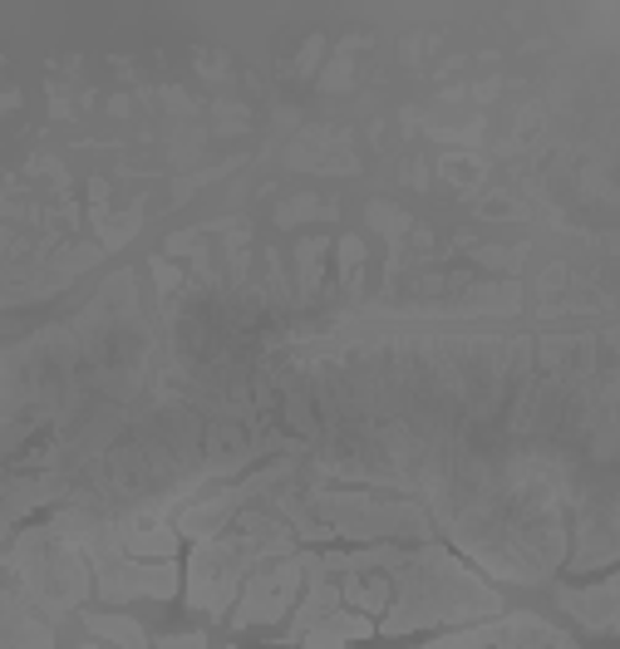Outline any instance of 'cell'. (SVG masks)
I'll list each match as a JSON object with an SVG mask.
<instances>
[{"label": "cell", "mask_w": 620, "mask_h": 649, "mask_svg": "<svg viewBox=\"0 0 620 649\" xmlns=\"http://www.w3.org/2000/svg\"><path fill=\"white\" fill-rule=\"evenodd\" d=\"M557 600L566 610H576V620L586 629H596V635H616V576H606L600 586H581V590L561 586Z\"/></svg>", "instance_id": "5b68a950"}, {"label": "cell", "mask_w": 620, "mask_h": 649, "mask_svg": "<svg viewBox=\"0 0 620 649\" xmlns=\"http://www.w3.org/2000/svg\"><path fill=\"white\" fill-rule=\"evenodd\" d=\"M153 271H157V285H163V291H167V285H177V271H173V266H163V261H157Z\"/></svg>", "instance_id": "5bb4252c"}, {"label": "cell", "mask_w": 620, "mask_h": 649, "mask_svg": "<svg viewBox=\"0 0 620 649\" xmlns=\"http://www.w3.org/2000/svg\"><path fill=\"white\" fill-rule=\"evenodd\" d=\"M163 649H207V639L202 635H173V639H163Z\"/></svg>", "instance_id": "4fadbf2b"}, {"label": "cell", "mask_w": 620, "mask_h": 649, "mask_svg": "<svg viewBox=\"0 0 620 649\" xmlns=\"http://www.w3.org/2000/svg\"><path fill=\"white\" fill-rule=\"evenodd\" d=\"M251 556H261L251 536H226V541L207 536L192 551V566H187V605L207 610V615H222L226 600L236 595L242 570L251 566Z\"/></svg>", "instance_id": "3957f363"}, {"label": "cell", "mask_w": 620, "mask_h": 649, "mask_svg": "<svg viewBox=\"0 0 620 649\" xmlns=\"http://www.w3.org/2000/svg\"><path fill=\"white\" fill-rule=\"evenodd\" d=\"M311 507L335 536H429V517L409 502H374L364 492H315Z\"/></svg>", "instance_id": "7a4b0ae2"}, {"label": "cell", "mask_w": 620, "mask_h": 649, "mask_svg": "<svg viewBox=\"0 0 620 649\" xmlns=\"http://www.w3.org/2000/svg\"><path fill=\"white\" fill-rule=\"evenodd\" d=\"M320 251H325L320 236L301 241V291H315V281H320Z\"/></svg>", "instance_id": "8fae6325"}, {"label": "cell", "mask_w": 620, "mask_h": 649, "mask_svg": "<svg viewBox=\"0 0 620 649\" xmlns=\"http://www.w3.org/2000/svg\"><path fill=\"white\" fill-rule=\"evenodd\" d=\"M360 266H364V246H360V236H344L340 241V271H344V281H360Z\"/></svg>", "instance_id": "7c38bea8"}, {"label": "cell", "mask_w": 620, "mask_h": 649, "mask_svg": "<svg viewBox=\"0 0 620 649\" xmlns=\"http://www.w3.org/2000/svg\"><path fill=\"white\" fill-rule=\"evenodd\" d=\"M84 649H98V645H84Z\"/></svg>", "instance_id": "9a60e30c"}, {"label": "cell", "mask_w": 620, "mask_h": 649, "mask_svg": "<svg viewBox=\"0 0 620 649\" xmlns=\"http://www.w3.org/2000/svg\"><path fill=\"white\" fill-rule=\"evenodd\" d=\"M389 595H394V586L384 576H374V580H344L340 586V600H350V605H360L364 615H374V610H384L389 605Z\"/></svg>", "instance_id": "9c48e42d"}, {"label": "cell", "mask_w": 620, "mask_h": 649, "mask_svg": "<svg viewBox=\"0 0 620 649\" xmlns=\"http://www.w3.org/2000/svg\"><path fill=\"white\" fill-rule=\"evenodd\" d=\"M502 615V600L472 576L448 551L429 546L419 556H403L399 566V605L379 625V635H409L423 625H458V620Z\"/></svg>", "instance_id": "6da1fadb"}, {"label": "cell", "mask_w": 620, "mask_h": 649, "mask_svg": "<svg viewBox=\"0 0 620 649\" xmlns=\"http://www.w3.org/2000/svg\"><path fill=\"white\" fill-rule=\"evenodd\" d=\"M84 625L94 629L98 639L118 645V649H148L143 625H138V620H128V615H84Z\"/></svg>", "instance_id": "52a82bcc"}, {"label": "cell", "mask_w": 620, "mask_h": 649, "mask_svg": "<svg viewBox=\"0 0 620 649\" xmlns=\"http://www.w3.org/2000/svg\"><path fill=\"white\" fill-rule=\"evenodd\" d=\"M419 649H507V625H482V629H458V635H443V639H429Z\"/></svg>", "instance_id": "ba28073f"}, {"label": "cell", "mask_w": 620, "mask_h": 649, "mask_svg": "<svg viewBox=\"0 0 620 649\" xmlns=\"http://www.w3.org/2000/svg\"><path fill=\"white\" fill-rule=\"evenodd\" d=\"M138 216H143V206H128L124 216H108V222H98V241H104L108 251H118V246H124L128 236L138 232Z\"/></svg>", "instance_id": "30bf717a"}, {"label": "cell", "mask_w": 620, "mask_h": 649, "mask_svg": "<svg viewBox=\"0 0 620 649\" xmlns=\"http://www.w3.org/2000/svg\"><path fill=\"white\" fill-rule=\"evenodd\" d=\"M301 576H305V560L301 556H281L276 566L256 570V576L246 580V595H242V605H236L232 625H266V620L285 615V605H291Z\"/></svg>", "instance_id": "277c9868"}, {"label": "cell", "mask_w": 620, "mask_h": 649, "mask_svg": "<svg viewBox=\"0 0 620 649\" xmlns=\"http://www.w3.org/2000/svg\"><path fill=\"white\" fill-rule=\"evenodd\" d=\"M374 625L364 615H344V610H335V615H325L315 629H305L301 645L305 649H340L344 639H370Z\"/></svg>", "instance_id": "8992f818"}]
</instances>
